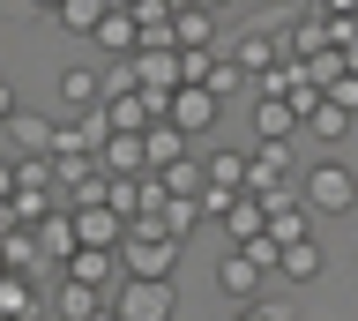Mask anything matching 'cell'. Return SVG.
Returning <instances> with one entry per match:
<instances>
[{
    "label": "cell",
    "instance_id": "cell-1",
    "mask_svg": "<svg viewBox=\"0 0 358 321\" xmlns=\"http://www.w3.org/2000/svg\"><path fill=\"white\" fill-rule=\"evenodd\" d=\"M276 254H284V247H276L268 231H262V239H246V247H231V254L217 262V292L231 299V306H254L262 284H268V269H276Z\"/></svg>",
    "mask_w": 358,
    "mask_h": 321
},
{
    "label": "cell",
    "instance_id": "cell-2",
    "mask_svg": "<svg viewBox=\"0 0 358 321\" xmlns=\"http://www.w3.org/2000/svg\"><path fill=\"white\" fill-rule=\"evenodd\" d=\"M299 194H306L313 217H351L358 209V172L343 157H313L306 172H299Z\"/></svg>",
    "mask_w": 358,
    "mask_h": 321
},
{
    "label": "cell",
    "instance_id": "cell-3",
    "mask_svg": "<svg viewBox=\"0 0 358 321\" xmlns=\"http://www.w3.org/2000/svg\"><path fill=\"white\" fill-rule=\"evenodd\" d=\"M112 306H120V321H179V284L172 276H120Z\"/></svg>",
    "mask_w": 358,
    "mask_h": 321
},
{
    "label": "cell",
    "instance_id": "cell-4",
    "mask_svg": "<svg viewBox=\"0 0 358 321\" xmlns=\"http://www.w3.org/2000/svg\"><path fill=\"white\" fill-rule=\"evenodd\" d=\"M179 247H187V239H172V231H157V224H127L120 262H127V276H172L179 269Z\"/></svg>",
    "mask_w": 358,
    "mask_h": 321
},
{
    "label": "cell",
    "instance_id": "cell-5",
    "mask_svg": "<svg viewBox=\"0 0 358 321\" xmlns=\"http://www.w3.org/2000/svg\"><path fill=\"white\" fill-rule=\"evenodd\" d=\"M164 120H172V127H179L187 142H201V135H209V127L224 120V97L209 90V83H187V90H172V105H164Z\"/></svg>",
    "mask_w": 358,
    "mask_h": 321
},
{
    "label": "cell",
    "instance_id": "cell-6",
    "mask_svg": "<svg viewBox=\"0 0 358 321\" xmlns=\"http://www.w3.org/2000/svg\"><path fill=\"white\" fill-rule=\"evenodd\" d=\"M291 142H254V164H246V194H291Z\"/></svg>",
    "mask_w": 358,
    "mask_h": 321
},
{
    "label": "cell",
    "instance_id": "cell-7",
    "mask_svg": "<svg viewBox=\"0 0 358 321\" xmlns=\"http://www.w3.org/2000/svg\"><path fill=\"white\" fill-rule=\"evenodd\" d=\"M75 239H83V247H127V217H120V209L112 202H83L75 209Z\"/></svg>",
    "mask_w": 358,
    "mask_h": 321
},
{
    "label": "cell",
    "instance_id": "cell-8",
    "mask_svg": "<svg viewBox=\"0 0 358 321\" xmlns=\"http://www.w3.org/2000/svg\"><path fill=\"white\" fill-rule=\"evenodd\" d=\"M306 135V113L291 97H254V142H291Z\"/></svg>",
    "mask_w": 358,
    "mask_h": 321
},
{
    "label": "cell",
    "instance_id": "cell-9",
    "mask_svg": "<svg viewBox=\"0 0 358 321\" xmlns=\"http://www.w3.org/2000/svg\"><path fill=\"white\" fill-rule=\"evenodd\" d=\"M67 276H75V284H97V292H120L127 262H120L112 247H75V254H67Z\"/></svg>",
    "mask_w": 358,
    "mask_h": 321
},
{
    "label": "cell",
    "instance_id": "cell-10",
    "mask_svg": "<svg viewBox=\"0 0 358 321\" xmlns=\"http://www.w3.org/2000/svg\"><path fill=\"white\" fill-rule=\"evenodd\" d=\"M90 45L105 52V60H134V52H142V23H134V8H120V0H112V15L97 23V38H90Z\"/></svg>",
    "mask_w": 358,
    "mask_h": 321
},
{
    "label": "cell",
    "instance_id": "cell-11",
    "mask_svg": "<svg viewBox=\"0 0 358 321\" xmlns=\"http://www.w3.org/2000/svg\"><path fill=\"white\" fill-rule=\"evenodd\" d=\"M52 150H60V127L52 120H38V113L8 120V157H52Z\"/></svg>",
    "mask_w": 358,
    "mask_h": 321
},
{
    "label": "cell",
    "instance_id": "cell-12",
    "mask_svg": "<svg viewBox=\"0 0 358 321\" xmlns=\"http://www.w3.org/2000/svg\"><path fill=\"white\" fill-rule=\"evenodd\" d=\"M97 164H105V180H142L150 172V135H112L97 150Z\"/></svg>",
    "mask_w": 358,
    "mask_h": 321
},
{
    "label": "cell",
    "instance_id": "cell-13",
    "mask_svg": "<svg viewBox=\"0 0 358 321\" xmlns=\"http://www.w3.org/2000/svg\"><path fill=\"white\" fill-rule=\"evenodd\" d=\"M134 75H142V90H150V97L187 90V68H179V52H134Z\"/></svg>",
    "mask_w": 358,
    "mask_h": 321
},
{
    "label": "cell",
    "instance_id": "cell-14",
    "mask_svg": "<svg viewBox=\"0 0 358 321\" xmlns=\"http://www.w3.org/2000/svg\"><path fill=\"white\" fill-rule=\"evenodd\" d=\"M60 105H67V113H97V105H105V75L83 68V60L60 68Z\"/></svg>",
    "mask_w": 358,
    "mask_h": 321
},
{
    "label": "cell",
    "instance_id": "cell-15",
    "mask_svg": "<svg viewBox=\"0 0 358 321\" xmlns=\"http://www.w3.org/2000/svg\"><path fill=\"white\" fill-rule=\"evenodd\" d=\"M224 231H231V247L262 239V231H268V202H262V194H231V202H224Z\"/></svg>",
    "mask_w": 358,
    "mask_h": 321
},
{
    "label": "cell",
    "instance_id": "cell-16",
    "mask_svg": "<svg viewBox=\"0 0 358 321\" xmlns=\"http://www.w3.org/2000/svg\"><path fill=\"white\" fill-rule=\"evenodd\" d=\"M209 187L217 194H246V164H254V150H209Z\"/></svg>",
    "mask_w": 358,
    "mask_h": 321
},
{
    "label": "cell",
    "instance_id": "cell-17",
    "mask_svg": "<svg viewBox=\"0 0 358 321\" xmlns=\"http://www.w3.org/2000/svg\"><path fill=\"white\" fill-rule=\"evenodd\" d=\"M321 269H329L321 239H299V247H284V254H276V276H291V284H313Z\"/></svg>",
    "mask_w": 358,
    "mask_h": 321
},
{
    "label": "cell",
    "instance_id": "cell-18",
    "mask_svg": "<svg viewBox=\"0 0 358 321\" xmlns=\"http://www.w3.org/2000/svg\"><path fill=\"white\" fill-rule=\"evenodd\" d=\"M52 306H60V321H90V314H105V306H112V292H97V284H75V276H67Z\"/></svg>",
    "mask_w": 358,
    "mask_h": 321
},
{
    "label": "cell",
    "instance_id": "cell-19",
    "mask_svg": "<svg viewBox=\"0 0 358 321\" xmlns=\"http://www.w3.org/2000/svg\"><path fill=\"white\" fill-rule=\"evenodd\" d=\"M157 180H164V194H187V202H201V194H209V164L179 157V164H164Z\"/></svg>",
    "mask_w": 358,
    "mask_h": 321
},
{
    "label": "cell",
    "instance_id": "cell-20",
    "mask_svg": "<svg viewBox=\"0 0 358 321\" xmlns=\"http://www.w3.org/2000/svg\"><path fill=\"white\" fill-rule=\"evenodd\" d=\"M351 120H358V113H343L336 97H321V105L306 113V135H313V142H343V135H351Z\"/></svg>",
    "mask_w": 358,
    "mask_h": 321
},
{
    "label": "cell",
    "instance_id": "cell-21",
    "mask_svg": "<svg viewBox=\"0 0 358 321\" xmlns=\"http://www.w3.org/2000/svg\"><path fill=\"white\" fill-rule=\"evenodd\" d=\"M105 15H112V0H67L52 23H60V30H75V38H97V23H105Z\"/></svg>",
    "mask_w": 358,
    "mask_h": 321
},
{
    "label": "cell",
    "instance_id": "cell-22",
    "mask_svg": "<svg viewBox=\"0 0 358 321\" xmlns=\"http://www.w3.org/2000/svg\"><path fill=\"white\" fill-rule=\"evenodd\" d=\"M179 52H217V15L179 8Z\"/></svg>",
    "mask_w": 358,
    "mask_h": 321
},
{
    "label": "cell",
    "instance_id": "cell-23",
    "mask_svg": "<svg viewBox=\"0 0 358 321\" xmlns=\"http://www.w3.org/2000/svg\"><path fill=\"white\" fill-rule=\"evenodd\" d=\"M30 314H38V299H30V276L8 269V276H0V321H30Z\"/></svg>",
    "mask_w": 358,
    "mask_h": 321
},
{
    "label": "cell",
    "instance_id": "cell-24",
    "mask_svg": "<svg viewBox=\"0 0 358 321\" xmlns=\"http://www.w3.org/2000/svg\"><path fill=\"white\" fill-rule=\"evenodd\" d=\"M209 90H217L224 105H231V97H254V75H246L239 60H231V52H217V75H209Z\"/></svg>",
    "mask_w": 358,
    "mask_h": 321
},
{
    "label": "cell",
    "instance_id": "cell-25",
    "mask_svg": "<svg viewBox=\"0 0 358 321\" xmlns=\"http://www.w3.org/2000/svg\"><path fill=\"white\" fill-rule=\"evenodd\" d=\"M179 157H187V135H179L172 120H157L150 127V172H164V164H179Z\"/></svg>",
    "mask_w": 358,
    "mask_h": 321
},
{
    "label": "cell",
    "instance_id": "cell-26",
    "mask_svg": "<svg viewBox=\"0 0 358 321\" xmlns=\"http://www.w3.org/2000/svg\"><path fill=\"white\" fill-rule=\"evenodd\" d=\"M179 68H187V83H209L217 75V52H179Z\"/></svg>",
    "mask_w": 358,
    "mask_h": 321
},
{
    "label": "cell",
    "instance_id": "cell-27",
    "mask_svg": "<svg viewBox=\"0 0 358 321\" xmlns=\"http://www.w3.org/2000/svg\"><path fill=\"white\" fill-rule=\"evenodd\" d=\"M313 15H329V23H358V0H313Z\"/></svg>",
    "mask_w": 358,
    "mask_h": 321
},
{
    "label": "cell",
    "instance_id": "cell-28",
    "mask_svg": "<svg viewBox=\"0 0 358 321\" xmlns=\"http://www.w3.org/2000/svg\"><path fill=\"white\" fill-rule=\"evenodd\" d=\"M231 321H291V306H262V299H254V306H239Z\"/></svg>",
    "mask_w": 358,
    "mask_h": 321
},
{
    "label": "cell",
    "instance_id": "cell-29",
    "mask_svg": "<svg viewBox=\"0 0 358 321\" xmlns=\"http://www.w3.org/2000/svg\"><path fill=\"white\" fill-rule=\"evenodd\" d=\"M329 97L343 105V113H358V75H343V83H329Z\"/></svg>",
    "mask_w": 358,
    "mask_h": 321
},
{
    "label": "cell",
    "instance_id": "cell-30",
    "mask_svg": "<svg viewBox=\"0 0 358 321\" xmlns=\"http://www.w3.org/2000/svg\"><path fill=\"white\" fill-rule=\"evenodd\" d=\"M22 105H15V83H8V75H0V127H8V120H15Z\"/></svg>",
    "mask_w": 358,
    "mask_h": 321
},
{
    "label": "cell",
    "instance_id": "cell-31",
    "mask_svg": "<svg viewBox=\"0 0 358 321\" xmlns=\"http://www.w3.org/2000/svg\"><path fill=\"white\" fill-rule=\"evenodd\" d=\"M0 202H15V157H0Z\"/></svg>",
    "mask_w": 358,
    "mask_h": 321
},
{
    "label": "cell",
    "instance_id": "cell-32",
    "mask_svg": "<svg viewBox=\"0 0 358 321\" xmlns=\"http://www.w3.org/2000/svg\"><path fill=\"white\" fill-rule=\"evenodd\" d=\"M187 8H201V15H224V8H231V0H187Z\"/></svg>",
    "mask_w": 358,
    "mask_h": 321
},
{
    "label": "cell",
    "instance_id": "cell-33",
    "mask_svg": "<svg viewBox=\"0 0 358 321\" xmlns=\"http://www.w3.org/2000/svg\"><path fill=\"white\" fill-rule=\"evenodd\" d=\"M30 8H38V15H60V8H67V0H30Z\"/></svg>",
    "mask_w": 358,
    "mask_h": 321
},
{
    "label": "cell",
    "instance_id": "cell-34",
    "mask_svg": "<svg viewBox=\"0 0 358 321\" xmlns=\"http://www.w3.org/2000/svg\"><path fill=\"white\" fill-rule=\"evenodd\" d=\"M90 321H120V306H105V314H90Z\"/></svg>",
    "mask_w": 358,
    "mask_h": 321
},
{
    "label": "cell",
    "instance_id": "cell-35",
    "mask_svg": "<svg viewBox=\"0 0 358 321\" xmlns=\"http://www.w3.org/2000/svg\"><path fill=\"white\" fill-rule=\"evenodd\" d=\"M120 8H142V0H120Z\"/></svg>",
    "mask_w": 358,
    "mask_h": 321
},
{
    "label": "cell",
    "instance_id": "cell-36",
    "mask_svg": "<svg viewBox=\"0 0 358 321\" xmlns=\"http://www.w3.org/2000/svg\"><path fill=\"white\" fill-rule=\"evenodd\" d=\"M172 8H187V0H172Z\"/></svg>",
    "mask_w": 358,
    "mask_h": 321
},
{
    "label": "cell",
    "instance_id": "cell-37",
    "mask_svg": "<svg viewBox=\"0 0 358 321\" xmlns=\"http://www.w3.org/2000/svg\"><path fill=\"white\" fill-rule=\"evenodd\" d=\"M30 321H38V314H30Z\"/></svg>",
    "mask_w": 358,
    "mask_h": 321
}]
</instances>
